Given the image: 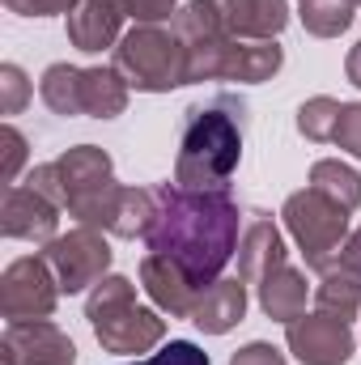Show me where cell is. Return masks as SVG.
I'll list each match as a JSON object with an SVG mask.
<instances>
[{
  "label": "cell",
  "mask_w": 361,
  "mask_h": 365,
  "mask_svg": "<svg viewBox=\"0 0 361 365\" xmlns=\"http://www.w3.org/2000/svg\"><path fill=\"white\" fill-rule=\"evenodd\" d=\"M243 212L230 195V187H179L158 182L153 187V221L145 230L149 255H162L179 268L195 289L217 284L225 264L238 251Z\"/></svg>",
  "instance_id": "cell-1"
},
{
  "label": "cell",
  "mask_w": 361,
  "mask_h": 365,
  "mask_svg": "<svg viewBox=\"0 0 361 365\" xmlns=\"http://www.w3.org/2000/svg\"><path fill=\"white\" fill-rule=\"evenodd\" d=\"M315 297H319V310H323V314L349 323V319L357 314V306H361V280L357 276H349L345 268H327Z\"/></svg>",
  "instance_id": "cell-18"
},
{
  "label": "cell",
  "mask_w": 361,
  "mask_h": 365,
  "mask_svg": "<svg viewBox=\"0 0 361 365\" xmlns=\"http://www.w3.org/2000/svg\"><path fill=\"white\" fill-rule=\"evenodd\" d=\"M43 102L60 115H77V68L51 64L43 73Z\"/></svg>",
  "instance_id": "cell-21"
},
{
  "label": "cell",
  "mask_w": 361,
  "mask_h": 365,
  "mask_svg": "<svg viewBox=\"0 0 361 365\" xmlns=\"http://www.w3.org/2000/svg\"><path fill=\"white\" fill-rule=\"evenodd\" d=\"M310 187L323 191L327 200H336V204L349 208V212L361 204V175L357 170H349V166H340V162H315V170H310Z\"/></svg>",
  "instance_id": "cell-19"
},
{
  "label": "cell",
  "mask_w": 361,
  "mask_h": 365,
  "mask_svg": "<svg viewBox=\"0 0 361 365\" xmlns=\"http://www.w3.org/2000/svg\"><path fill=\"white\" fill-rule=\"evenodd\" d=\"M136 365H208V353L191 340H171L162 353H153V357H145Z\"/></svg>",
  "instance_id": "cell-23"
},
{
  "label": "cell",
  "mask_w": 361,
  "mask_h": 365,
  "mask_svg": "<svg viewBox=\"0 0 361 365\" xmlns=\"http://www.w3.org/2000/svg\"><path fill=\"white\" fill-rule=\"evenodd\" d=\"M119 4H123V13L136 17L141 26H153V21H162V17L175 13V0H119Z\"/></svg>",
  "instance_id": "cell-25"
},
{
  "label": "cell",
  "mask_w": 361,
  "mask_h": 365,
  "mask_svg": "<svg viewBox=\"0 0 361 365\" xmlns=\"http://www.w3.org/2000/svg\"><path fill=\"white\" fill-rule=\"evenodd\" d=\"M4 145H9V166H4V179L13 182V175H17V166H21V149H26V140L17 136V128H4Z\"/></svg>",
  "instance_id": "cell-29"
},
{
  "label": "cell",
  "mask_w": 361,
  "mask_h": 365,
  "mask_svg": "<svg viewBox=\"0 0 361 365\" xmlns=\"http://www.w3.org/2000/svg\"><path fill=\"white\" fill-rule=\"evenodd\" d=\"M56 276L47 268V259H17L4 272V314L13 323H34L47 319L56 306Z\"/></svg>",
  "instance_id": "cell-7"
},
{
  "label": "cell",
  "mask_w": 361,
  "mask_h": 365,
  "mask_svg": "<svg viewBox=\"0 0 361 365\" xmlns=\"http://www.w3.org/2000/svg\"><path fill=\"white\" fill-rule=\"evenodd\" d=\"M243 123H247V102L217 93L213 102H200L183 115L179 136V187H225L238 158H243Z\"/></svg>",
  "instance_id": "cell-2"
},
{
  "label": "cell",
  "mask_w": 361,
  "mask_h": 365,
  "mask_svg": "<svg viewBox=\"0 0 361 365\" xmlns=\"http://www.w3.org/2000/svg\"><path fill=\"white\" fill-rule=\"evenodd\" d=\"M230 365H285V361L276 357L272 344H247L243 353H234V361Z\"/></svg>",
  "instance_id": "cell-27"
},
{
  "label": "cell",
  "mask_w": 361,
  "mask_h": 365,
  "mask_svg": "<svg viewBox=\"0 0 361 365\" xmlns=\"http://www.w3.org/2000/svg\"><path fill=\"white\" fill-rule=\"evenodd\" d=\"M260 306L268 310L272 319H280V323L302 319V306H306V280H302V272L289 268V264L272 268L260 280Z\"/></svg>",
  "instance_id": "cell-17"
},
{
  "label": "cell",
  "mask_w": 361,
  "mask_h": 365,
  "mask_svg": "<svg viewBox=\"0 0 361 365\" xmlns=\"http://www.w3.org/2000/svg\"><path fill=\"white\" fill-rule=\"evenodd\" d=\"M4 349L13 353L17 365H73V357H77L73 340L60 327H51L47 319L13 323L9 336H4Z\"/></svg>",
  "instance_id": "cell-9"
},
{
  "label": "cell",
  "mask_w": 361,
  "mask_h": 365,
  "mask_svg": "<svg viewBox=\"0 0 361 365\" xmlns=\"http://www.w3.org/2000/svg\"><path fill=\"white\" fill-rule=\"evenodd\" d=\"M336 268H345L349 276H357V280H361V230L345 242V251H340V264H336Z\"/></svg>",
  "instance_id": "cell-30"
},
{
  "label": "cell",
  "mask_w": 361,
  "mask_h": 365,
  "mask_svg": "<svg viewBox=\"0 0 361 365\" xmlns=\"http://www.w3.org/2000/svg\"><path fill=\"white\" fill-rule=\"evenodd\" d=\"M243 310H247V280H217L200 293V302L191 310V323L208 336H221L234 323H243Z\"/></svg>",
  "instance_id": "cell-12"
},
{
  "label": "cell",
  "mask_w": 361,
  "mask_h": 365,
  "mask_svg": "<svg viewBox=\"0 0 361 365\" xmlns=\"http://www.w3.org/2000/svg\"><path fill=\"white\" fill-rule=\"evenodd\" d=\"M141 280H145L149 297H153L162 310H171V314H191L195 302H200V293H204V289H195L171 259H162V255H149V259L141 264Z\"/></svg>",
  "instance_id": "cell-14"
},
{
  "label": "cell",
  "mask_w": 361,
  "mask_h": 365,
  "mask_svg": "<svg viewBox=\"0 0 361 365\" xmlns=\"http://www.w3.org/2000/svg\"><path fill=\"white\" fill-rule=\"evenodd\" d=\"M289 349L302 365H345L353 353V336H349V323L319 310L289 323Z\"/></svg>",
  "instance_id": "cell-8"
},
{
  "label": "cell",
  "mask_w": 361,
  "mask_h": 365,
  "mask_svg": "<svg viewBox=\"0 0 361 365\" xmlns=\"http://www.w3.org/2000/svg\"><path fill=\"white\" fill-rule=\"evenodd\" d=\"M43 259H47V268L56 272L60 293H81L86 284H93L98 276L106 272L111 247H106L102 234H93L90 225H81V230H73L68 238H51V247H47Z\"/></svg>",
  "instance_id": "cell-6"
},
{
  "label": "cell",
  "mask_w": 361,
  "mask_h": 365,
  "mask_svg": "<svg viewBox=\"0 0 361 365\" xmlns=\"http://www.w3.org/2000/svg\"><path fill=\"white\" fill-rule=\"evenodd\" d=\"M128 81L119 77V68H77V115L93 119H115L128 102Z\"/></svg>",
  "instance_id": "cell-15"
},
{
  "label": "cell",
  "mask_w": 361,
  "mask_h": 365,
  "mask_svg": "<svg viewBox=\"0 0 361 365\" xmlns=\"http://www.w3.org/2000/svg\"><path fill=\"white\" fill-rule=\"evenodd\" d=\"M115 68L136 90H175V86H187V47L179 38L162 34L158 26H136L132 34L119 38Z\"/></svg>",
  "instance_id": "cell-4"
},
{
  "label": "cell",
  "mask_w": 361,
  "mask_h": 365,
  "mask_svg": "<svg viewBox=\"0 0 361 365\" xmlns=\"http://www.w3.org/2000/svg\"><path fill=\"white\" fill-rule=\"evenodd\" d=\"M0 77H4V90H9V102H4V110L13 115V110L21 106V98H26V86H21V73H17L13 64H4V73H0Z\"/></svg>",
  "instance_id": "cell-28"
},
{
  "label": "cell",
  "mask_w": 361,
  "mask_h": 365,
  "mask_svg": "<svg viewBox=\"0 0 361 365\" xmlns=\"http://www.w3.org/2000/svg\"><path fill=\"white\" fill-rule=\"evenodd\" d=\"M123 17H128V13H123L119 0H86L81 9L68 13V38H73L81 51H102V47L115 43Z\"/></svg>",
  "instance_id": "cell-13"
},
{
  "label": "cell",
  "mask_w": 361,
  "mask_h": 365,
  "mask_svg": "<svg viewBox=\"0 0 361 365\" xmlns=\"http://www.w3.org/2000/svg\"><path fill=\"white\" fill-rule=\"evenodd\" d=\"M217 13V26L225 34H243V38H272L285 30L289 9L285 0H208Z\"/></svg>",
  "instance_id": "cell-10"
},
{
  "label": "cell",
  "mask_w": 361,
  "mask_h": 365,
  "mask_svg": "<svg viewBox=\"0 0 361 365\" xmlns=\"http://www.w3.org/2000/svg\"><path fill=\"white\" fill-rule=\"evenodd\" d=\"M4 234L9 238H51L56 234V204L34 187H13L4 200Z\"/></svg>",
  "instance_id": "cell-11"
},
{
  "label": "cell",
  "mask_w": 361,
  "mask_h": 365,
  "mask_svg": "<svg viewBox=\"0 0 361 365\" xmlns=\"http://www.w3.org/2000/svg\"><path fill=\"white\" fill-rule=\"evenodd\" d=\"M285 264V242L276 234L264 212H255V221L247 225V238H243V251H238V268H243V280H264L272 268Z\"/></svg>",
  "instance_id": "cell-16"
},
{
  "label": "cell",
  "mask_w": 361,
  "mask_h": 365,
  "mask_svg": "<svg viewBox=\"0 0 361 365\" xmlns=\"http://www.w3.org/2000/svg\"><path fill=\"white\" fill-rule=\"evenodd\" d=\"M9 9H17V13H26V17H47V13L73 9V0H9Z\"/></svg>",
  "instance_id": "cell-26"
},
{
  "label": "cell",
  "mask_w": 361,
  "mask_h": 365,
  "mask_svg": "<svg viewBox=\"0 0 361 365\" xmlns=\"http://www.w3.org/2000/svg\"><path fill=\"white\" fill-rule=\"evenodd\" d=\"M93 336L111 353H141L162 340V319L145 306H136V293L123 276L98 280V293L90 297Z\"/></svg>",
  "instance_id": "cell-3"
},
{
  "label": "cell",
  "mask_w": 361,
  "mask_h": 365,
  "mask_svg": "<svg viewBox=\"0 0 361 365\" xmlns=\"http://www.w3.org/2000/svg\"><path fill=\"white\" fill-rule=\"evenodd\" d=\"M332 140H336L340 149H349V153L361 158V106H340V119H336Z\"/></svg>",
  "instance_id": "cell-24"
},
{
  "label": "cell",
  "mask_w": 361,
  "mask_h": 365,
  "mask_svg": "<svg viewBox=\"0 0 361 365\" xmlns=\"http://www.w3.org/2000/svg\"><path fill=\"white\" fill-rule=\"evenodd\" d=\"M336 119H340V102H332V98H310V102L298 110V128H302V136H310V140H332Z\"/></svg>",
  "instance_id": "cell-22"
},
{
  "label": "cell",
  "mask_w": 361,
  "mask_h": 365,
  "mask_svg": "<svg viewBox=\"0 0 361 365\" xmlns=\"http://www.w3.org/2000/svg\"><path fill=\"white\" fill-rule=\"evenodd\" d=\"M285 221H289V234L298 238V247L306 255V268L327 272V268L340 264V242H345V230H349V208H340L323 191L306 187V191L285 200Z\"/></svg>",
  "instance_id": "cell-5"
},
{
  "label": "cell",
  "mask_w": 361,
  "mask_h": 365,
  "mask_svg": "<svg viewBox=\"0 0 361 365\" xmlns=\"http://www.w3.org/2000/svg\"><path fill=\"white\" fill-rule=\"evenodd\" d=\"M349 81H353V86H361V43L353 47V56H349Z\"/></svg>",
  "instance_id": "cell-31"
},
{
  "label": "cell",
  "mask_w": 361,
  "mask_h": 365,
  "mask_svg": "<svg viewBox=\"0 0 361 365\" xmlns=\"http://www.w3.org/2000/svg\"><path fill=\"white\" fill-rule=\"evenodd\" d=\"M353 4H361V0H353Z\"/></svg>",
  "instance_id": "cell-32"
},
{
  "label": "cell",
  "mask_w": 361,
  "mask_h": 365,
  "mask_svg": "<svg viewBox=\"0 0 361 365\" xmlns=\"http://www.w3.org/2000/svg\"><path fill=\"white\" fill-rule=\"evenodd\" d=\"M349 21H353V0H302V26L319 38L349 30Z\"/></svg>",
  "instance_id": "cell-20"
}]
</instances>
